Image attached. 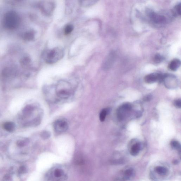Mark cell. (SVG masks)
I'll list each match as a JSON object with an SVG mask.
<instances>
[{
    "label": "cell",
    "mask_w": 181,
    "mask_h": 181,
    "mask_svg": "<svg viewBox=\"0 0 181 181\" xmlns=\"http://www.w3.org/2000/svg\"><path fill=\"white\" fill-rule=\"evenodd\" d=\"M64 51L60 47H56L47 52L45 56V61L49 64L56 63L63 57Z\"/></svg>",
    "instance_id": "cell-1"
},
{
    "label": "cell",
    "mask_w": 181,
    "mask_h": 181,
    "mask_svg": "<svg viewBox=\"0 0 181 181\" xmlns=\"http://www.w3.org/2000/svg\"><path fill=\"white\" fill-rule=\"evenodd\" d=\"M20 18L14 12H10L6 15L4 19V24L5 27L9 29H14L18 26Z\"/></svg>",
    "instance_id": "cell-2"
},
{
    "label": "cell",
    "mask_w": 181,
    "mask_h": 181,
    "mask_svg": "<svg viewBox=\"0 0 181 181\" xmlns=\"http://www.w3.org/2000/svg\"><path fill=\"white\" fill-rule=\"evenodd\" d=\"M56 92L60 98L67 99L71 96L72 93V88L68 83H60L56 88Z\"/></svg>",
    "instance_id": "cell-3"
},
{
    "label": "cell",
    "mask_w": 181,
    "mask_h": 181,
    "mask_svg": "<svg viewBox=\"0 0 181 181\" xmlns=\"http://www.w3.org/2000/svg\"><path fill=\"white\" fill-rule=\"evenodd\" d=\"M132 106L130 104L126 103L120 106L117 112V116L118 119L123 120L127 117L131 111Z\"/></svg>",
    "instance_id": "cell-4"
},
{
    "label": "cell",
    "mask_w": 181,
    "mask_h": 181,
    "mask_svg": "<svg viewBox=\"0 0 181 181\" xmlns=\"http://www.w3.org/2000/svg\"><path fill=\"white\" fill-rule=\"evenodd\" d=\"M53 127L55 132L57 134H61L66 131L68 128L67 122L63 120H59L55 122Z\"/></svg>",
    "instance_id": "cell-5"
},
{
    "label": "cell",
    "mask_w": 181,
    "mask_h": 181,
    "mask_svg": "<svg viewBox=\"0 0 181 181\" xmlns=\"http://www.w3.org/2000/svg\"><path fill=\"white\" fill-rule=\"evenodd\" d=\"M148 14L151 20L157 24H163L167 21V19L165 16L157 14L153 11H149L148 12Z\"/></svg>",
    "instance_id": "cell-6"
},
{
    "label": "cell",
    "mask_w": 181,
    "mask_h": 181,
    "mask_svg": "<svg viewBox=\"0 0 181 181\" xmlns=\"http://www.w3.org/2000/svg\"><path fill=\"white\" fill-rule=\"evenodd\" d=\"M164 75L158 73L149 74L145 77L144 81L148 84H152L157 81L161 82L163 81Z\"/></svg>",
    "instance_id": "cell-7"
},
{
    "label": "cell",
    "mask_w": 181,
    "mask_h": 181,
    "mask_svg": "<svg viewBox=\"0 0 181 181\" xmlns=\"http://www.w3.org/2000/svg\"><path fill=\"white\" fill-rule=\"evenodd\" d=\"M43 12L47 15H50L52 14L54 9V3L53 1H45L43 3L42 5Z\"/></svg>",
    "instance_id": "cell-8"
},
{
    "label": "cell",
    "mask_w": 181,
    "mask_h": 181,
    "mask_svg": "<svg viewBox=\"0 0 181 181\" xmlns=\"http://www.w3.org/2000/svg\"><path fill=\"white\" fill-rule=\"evenodd\" d=\"M116 57L115 53L112 52L109 53L103 62V67L104 69H108L112 66L115 61Z\"/></svg>",
    "instance_id": "cell-9"
},
{
    "label": "cell",
    "mask_w": 181,
    "mask_h": 181,
    "mask_svg": "<svg viewBox=\"0 0 181 181\" xmlns=\"http://www.w3.org/2000/svg\"><path fill=\"white\" fill-rule=\"evenodd\" d=\"M135 171L132 168L126 170L123 174L122 177L119 179L118 181H126L131 180L135 176Z\"/></svg>",
    "instance_id": "cell-10"
},
{
    "label": "cell",
    "mask_w": 181,
    "mask_h": 181,
    "mask_svg": "<svg viewBox=\"0 0 181 181\" xmlns=\"http://www.w3.org/2000/svg\"><path fill=\"white\" fill-rule=\"evenodd\" d=\"M142 149V145L140 142H136L132 145L130 149V154L133 156H136Z\"/></svg>",
    "instance_id": "cell-11"
},
{
    "label": "cell",
    "mask_w": 181,
    "mask_h": 181,
    "mask_svg": "<svg viewBox=\"0 0 181 181\" xmlns=\"http://www.w3.org/2000/svg\"><path fill=\"white\" fill-rule=\"evenodd\" d=\"M180 60L178 59H174L170 62L168 65V68L172 71H176L180 67Z\"/></svg>",
    "instance_id": "cell-12"
},
{
    "label": "cell",
    "mask_w": 181,
    "mask_h": 181,
    "mask_svg": "<svg viewBox=\"0 0 181 181\" xmlns=\"http://www.w3.org/2000/svg\"><path fill=\"white\" fill-rule=\"evenodd\" d=\"M155 170L160 176H164L167 174L168 170L166 167L162 166H157L155 168Z\"/></svg>",
    "instance_id": "cell-13"
},
{
    "label": "cell",
    "mask_w": 181,
    "mask_h": 181,
    "mask_svg": "<svg viewBox=\"0 0 181 181\" xmlns=\"http://www.w3.org/2000/svg\"><path fill=\"white\" fill-rule=\"evenodd\" d=\"M4 128L7 131L12 132L14 131L15 129V125L12 122H6L4 124Z\"/></svg>",
    "instance_id": "cell-14"
},
{
    "label": "cell",
    "mask_w": 181,
    "mask_h": 181,
    "mask_svg": "<svg viewBox=\"0 0 181 181\" xmlns=\"http://www.w3.org/2000/svg\"><path fill=\"white\" fill-rule=\"evenodd\" d=\"M33 110V107L31 105H28L25 107L24 109H23V113L26 115H30L32 113Z\"/></svg>",
    "instance_id": "cell-15"
},
{
    "label": "cell",
    "mask_w": 181,
    "mask_h": 181,
    "mask_svg": "<svg viewBox=\"0 0 181 181\" xmlns=\"http://www.w3.org/2000/svg\"><path fill=\"white\" fill-rule=\"evenodd\" d=\"M97 1H80L81 4L83 6L89 7L92 5L96 3Z\"/></svg>",
    "instance_id": "cell-16"
},
{
    "label": "cell",
    "mask_w": 181,
    "mask_h": 181,
    "mask_svg": "<svg viewBox=\"0 0 181 181\" xmlns=\"http://www.w3.org/2000/svg\"><path fill=\"white\" fill-rule=\"evenodd\" d=\"M173 14L175 16H179L181 15V3L176 5L174 8Z\"/></svg>",
    "instance_id": "cell-17"
},
{
    "label": "cell",
    "mask_w": 181,
    "mask_h": 181,
    "mask_svg": "<svg viewBox=\"0 0 181 181\" xmlns=\"http://www.w3.org/2000/svg\"><path fill=\"white\" fill-rule=\"evenodd\" d=\"M170 145L173 149L177 150H180V144L177 141L172 140L170 143Z\"/></svg>",
    "instance_id": "cell-18"
},
{
    "label": "cell",
    "mask_w": 181,
    "mask_h": 181,
    "mask_svg": "<svg viewBox=\"0 0 181 181\" xmlns=\"http://www.w3.org/2000/svg\"><path fill=\"white\" fill-rule=\"evenodd\" d=\"M107 112V109H103L101 111L99 114V119L101 121L103 122L105 120Z\"/></svg>",
    "instance_id": "cell-19"
},
{
    "label": "cell",
    "mask_w": 181,
    "mask_h": 181,
    "mask_svg": "<svg viewBox=\"0 0 181 181\" xmlns=\"http://www.w3.org/2000/svg\"><path fill=\"white\" fill-rule=\"evenodd\" d=\"M74 27L72 25L68 24L67 25L65 29V33L67 35L70 34L73 30Z\"/></svg>",
    "instance_id": "cell-20"
},
{
    "label": "cell",
    "mask_w": 181,
    "mask_h": 181,
    "mask_svg": "<svg viewBox=\"0 0 181 181\" xmlns=\"http://www.w3.org/2000/svg\"><path fill=\"white\" fill-rule=\"evenodd\" d=\"M28 143H29V140L25 139H23V140H19L17 142V144L18 146L20 147H22L24 146L27 144Z\"/></svg>",
    "instance_id": "cell-21"
},
{
    "label": "cell",
    "mask_w": 181,
    "mask_h": 181,
    "mask_svg": "<svg viewBox=\"0 0 181 181\" xmlns=\"http://www.w3.org/2000/svg\"><path fill=\"white\" fill-rule=\"evenodd\" d=\"M35 33L33 32H30L26 33L25 37L26 39L31 41L35 38Z\"/></svg>",
    "instance_id": "cell-22"
},
{
    "label": "cell",
    "mask_w": 181,
    "mask_h": 181,
    "mask_svg": "<svg viewBox=\"0 0 181 181\" xmlns=\"http://www.w3.org/2000/svg\"><path fill=\"white\" fill-rule=\"evenodd\" d=\"M164 60V58L163 56L159 54L155 55L154 57V61L156 63H159L162 61Z\"/></svg>",
    "instance_id": "cell-23"
},
{
    "label": "cell",
    "mask_w": 181,
    "mask_h": 181,
    "mask_svg": "<svg viewBox=\"0 0 181 181\" xmlns=\"http://www.w3.org/2000/svg\"><path fill=\"white\" fill-rule=\"evenodd\" d=\"M63 170L60 169H56L55 170L54 175L56 178L60 177L63 174Z\"/></svg>",
    "instance_id": "cell-24"
},
{
    "label": "cell",
    "mask_w": 181,
    "mask_h": 181,
    "mask_svg": "<svg viewBox=\"0 0 181 181\" xmlns=\"http://www.w3.org/2000/svg\"><path fill=\"white\" fill-rule=\"evenodd\" d=\"M41 136L43 139H47L50 137V133L48 131H44L41 133Z\"/></svg>",
    "instance_id": "cell-25"
},
{
    "label": "cell",
    "mask_w": 181,
    "mask_h": 181,
    "mask_svg": "<svg viewBox=\"0 0 181 181\" xmlns=\"http://www.w3.org/2000/svg\"><path fill=\"white\" fill-rule=\"evenodd\" d=\"M27 168L26 166H22L19 167L18 170V172L20 174H23L27 172Z\"/></svg>",
    "instance_id": "cell-26"
},
{
    "label": "cell",
    "mask_w": 181,
    "mask_h": 181,
    "mask_svg": "<svg viewBox=\"0 0 181 181\" xmlns=\"http://www.w3.org/2000/svg\"><path fill=\"white\" fill-rule=\"evenodd\" d=\"M174 104L176 108H180L181 107V101L180 99H177L175 101Z\"/></svg>",
    "instance_id": "cell-27"
},
{
    "label": "cell",
    "mask_w": 181,
    "mask_h": 181,
    "mask_svg": "<svg viewBox=\"0 0 181 181\" xmlns=\"http://www.w3.org/2000/svg\"><path fill=\"white\" fill-rule=\"evenodd\" d=\"M178 163V161H176V160H175L174 161H173V163L174 164H177Z\"/></svg>",
    "instance_id": "cell-28"
}]
</instances>
